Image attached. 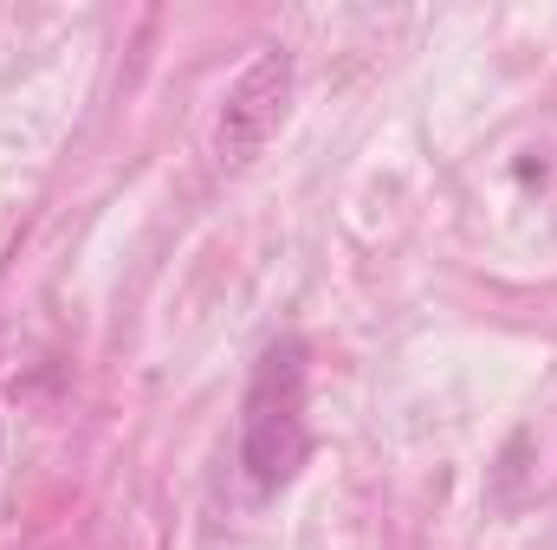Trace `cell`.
Masks as SVG:
<instances>
[{
    "label": "cell",
    "instance_id": "6da1fadb",
    "mask_svg": "<svg viewBox=\"0 0 557 550\" xmlns=\"http://www.w3.org/2000/svg\"><path fill=\"white\" fill-rule=\"evenodd\" d=\"M305 343L278 337L260 357L247 402H240V473L260 499H273L278 486H292V473L311 453V421H305Z\"/></svg>",
    "mask_w": 557,
    "mask_h": 550
},
{
    "label": "cell",
    "instance_id": "7a4b0ae2",
    "mask_svg": "<svg viewBox=\"0 0 557 550\" xmlns=\"http://www.w3.org/2000/svg\"><path fill=\"white\" fill-rule=\"evenodd\" d=\"M285 98H292V59L285 52H260L240 78H234V91H227V104H221V162H253L267 142H273L278 117H285Z\"/></svg>",
    "mask_w": 557,
    "mask_h": 550
}]
</instances>
